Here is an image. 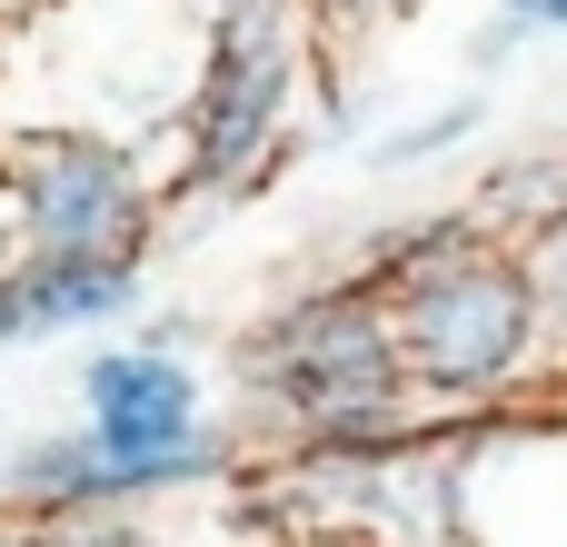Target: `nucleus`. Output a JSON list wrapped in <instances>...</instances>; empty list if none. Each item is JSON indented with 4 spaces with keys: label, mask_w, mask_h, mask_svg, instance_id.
Returning <instances> with one entry per match:
<instances>
[{
    "label": "nucleus",
    "mask_w": 567,
    "mask_h": 547,
    "mask_svg": "<svg viewBox=\"0 0 567 547\" xmlns=\"http://www.w3.org/2000/svg\"><path fill=\"white\" fill-rule=\"evenodd\" d=\"M319 10H339V20H379V10H399V0H319Z\"/></svg>",
    "instance_id": "nucleus-10"
},
{
    "label": "nucleus",
    "mask_w": 567,
    "mask_h": 547,
    "mask_svg": "<svg viewBox=\"0 0 567 547\" xmlns=\"http://www.w3.org/2000/svg\"><path fill=\"white\" fill-rule=\"evenodd\" d=\"M50 547H140L130 528H110V518H80V528H60Z\"/></svg>",
    "instance_id": "nucleus-9"
},
{
    "label": "nucleus",
    "mask_w": 567,
    "mask_h": 547,
    "mask_svg": "<svg viewBox=\"0 0 567 547\" xmlns=\"http://www.w3.org/2000/svg\"><path fill=\"white\" fill-rule=\"evenodd\" d=\"M538 289L518 259H488V249H439L399 279V319H389V349L409 379L429 389H498L508 369H528L538 349Z\"/></svg>",
    "instance_id": "nucleus-2"
},
{
    "label": "nucleus",
    "mask_w": 567,
    "mask_h": 547,
    "mask_svg": "<svg viewBox=\"0 0 567 547\" xmlns=\"http://www.w3.org/2000/svg\"><path fill=\"white\" fill-rule=\"evenodd\" d=\"M498 20H518L538 40V30H567V0H498Z\"/></svg>",
    "instance_id": "nucleus-8"
},
{
    "label": "nucleus",
    "mask_w": 567,
    "mask_h": 547,
    "mask_svg": "<svg viewBox=\"0 0 567 547\" xmlns=\"http://www.w3.org/2000/svg\"><path fill=\"white\" fill-rule=\"evenodd\" d=\"M0 279H10V259H0Z\"/></svg>",
    "instance_id": "nucleus-11"
},
{
    "label": "nucleus",
    "mask_w": 567,
    "mask_h": 547,
    "mask_svg": "<svg viewBox=\"0 0 567 547\" xmlns=\"http://www.w3.org/2000/svg\"><path fill=\"white\" fill-rule=\"evenodd\" d=\"M239 369H249V389H269L319 438H379L399 419V399H409V369L389 349V319L359 289L299 299L289 319H269V339L239 349Z\"/></svg>",
    "instance_id": "nucleus-1"
},
{
    "label": "nucleus",
    "mask_w": 567,
    "mask_h": 547,
    "mask_svg": "<svg viewBox=\"0 0 567 547\" xmlns=\"http://www.w3.org/2000/svg\"><path fill=\"white\" fill-rule=\"evenodd\" d=\"M10 219H20V259H140V229H150V199H140V169L110 149V140H30L10 159Z\"/></svg>",
    "instance_id": "nucleus-4"
},
{
    "label": "nucleus",
    "mask_w": 567,
    "mask_h": 547,
    "mask_svg": "<svg viewBox=\"0 0 567 547\" xmlns=\"http://www.w3.org/2000/svg\"><path fill=\"white\" fill-rule=\"evenodd\" d=\"M289 70H299L289 0H219L209 70H199V100H189V189H219L269 149V130L289 110Z\"/></svg>",
    "instance_id": "nucleus-3"
},
{
    "label": "nucleus",
    "mask_w": 567,
    "mask_h": 547,
    "mask_svg": "<svg viewBox=\"0 0 567 547\" xmlns=\"http://www.w3.org/2000/svg\"><path fill=\"white\" fill-rule=\"evenodd\" d=\"M140 309V259H10L0 279V339L100 329Z\"/></svg>",
    "instance_id": "nucleus-5"
},
{
    "label": "nucleus",
    "mask_w": 567,
    "mask_h": 547,
    "mask_svg": "<svg viewBox=\"0 0 567 547\" xmlns=\"http://www.w3.org/2000/svg\"><path fill=\"white\" fill-rule=\"evenodd\" d=\"M528 289H538V319L567 329V219H548V239H538V259H528Z\"/></svg>",
    "instance_id": "nucleus-7"
},
{
    "label": "nucleus",
    "mask_w": 567,
    "mask_h": 547,
    "mask_svg": "<svg viewBox=\"0 0 567 547\" xmlns=\"http://www.w3.org/2000/svg\"><path fill=\"white\" fill-rule=\"evenodd\" d=\"M478 130V100H458V110H439V120H409L399 140H379V169H409V159H439L449 140H468Z\"/></svg>",
    "instance_id": "nucleus-6"
}]
</instances>
